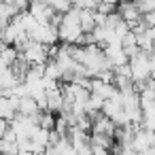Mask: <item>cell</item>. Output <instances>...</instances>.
<instances>
[{"label":"cell","mask_w":155,"mask_h":155,"mask_svg":"<svg viewBox=\"0 0 155 155\" xmlns=\"http://www.w3.org/2000/svg\"><path fill=\"white\" fill-rule=\"evenodd\" d=\"M41 108H38V104H36V100L32 98V96H21L19 100H17V113H21V115H28V117H34L36 113H38Z\"/></svg>","instance_id":"8"},{"label":"cell","mask_w":155,"mask_h":155,"mask_svg":"<svg viewBox=\"0 0 155 155\" xmlns=\"http://www.w3.org/2000/svg\"><path fill=\"white\" fill-rule=\"evenodd\" d=\"M0 153H19L17 140H11V138H0Z\"/></svg>","instance_id":"10"},{"label":"cell","mask_w":155,"mask_h":155,"mask_svg":"<svg viewBox=\"0 0 155 155\" xmlns=\"http://www.w3.org/2000/svg\"><path fill=\"white\" fill-rule=\"evenodd\" d=\"M0 2H2V0H0Z\"/></svg>","instance_id":"18"},{"label":"cell","mask_w":155,"mask_h":155,"mask_svg":"<svg viewBox=\"0 0 155 155\" xmlns=\"http://www.w3.org/2000/svg\"><path fill=\"white\" fill-rule=\"evenodd\" d=\"M45 102H47V110H51V113H60L62 106H64V98H62L60 87L45 89Z\"/></svg>","instance_id":"6"},{"label":"cell","mask_w":155,"mask_h":155,"mask_svg":"<svg viewBox=\"0 0 155 155\" xmlns=\"http://www.w3.org/2000/svg\"><path fill=\"white\" fill-rule=\"evenodd\" d=\"M28 2H34V0H28Z\"/></svg>","instance_id":"17"},{"label":"cell","mask_w":155,"mask_h":155,"mask_svg":"<svg viewBox=\"0 0 155 155\" xmlns=\"http://www.w3.org/2000/svg\"><path fill=\"white\" fill-rule=\"evenodd\" d=\"M123 49V53L127 55V58H132V55H136L140 49H138V45H127V47H121Z\"/></svg>","instance_id":"15"},{"label":"cell","mask_w":155,"mask_h":155,"mask_svg":"<svg viewBox=\"0 0 155 155\" xmlns=\"http://www.w3.org/2000/svg\"><path fill=\"white\" fill-rule=\"evenodd\" d=\"M30 64H45L47 62V45H43V43H38V41H32L30 38V43L26 45V49L24 51H19Z\"/></svg>","instance_id":"2"},{"label":"cell","mask_w":155,"mask_h":155,"mask_svg":"<svg viewBox=\"0 0 155 155\" xmlns=\"http://www.w3.org/2000/svg\"><path fill=\"white\" fill-rule=\"evenodd\" d=\"M89 149H91V153H96V155H106V153H108V149H104V147H100V144H89Z\"/></svg>","instance_id":"16"},{"label":"cell","mask_w":155,"mask_h":155,"mask_svg":"<svg viewBox=\"0 0 155 155\" xmlns=\"http://www.w3.org/2000/svg\"><path fill=\"white\" fill-rule=\"evenodd\" d=\"M136 7L140 13H149V11H155V0H134Z\"/></svg>","instance_id":"13"},{"label":"cell","mask_w":155,"mask_h":155,"mask_svg":"<svg viewBox=\"0 0 155 155\" xmlns=\"http://www.w3.org/2000/svg\"><path fill=\"white\" fill-rule=\"evenodd\" d=\"M117 13H119V17L123 19V21H136L138 17H140V11H138V7H136V2L134 0H123V2H117V9H115Z\"/></svg>","instance_id":"5"},{"label":"cell","mask_w":155,"mask_h":155,"mask_svg":"<svg viewBox=\"0 0 155 155\" xmlns=\"http://www.w3.org/2000/svg\"><path fill=\"white\" fill-rule=\"evenodd\" d=\"M43 77L47 79H53V81H60L62 79V68L55 60H47L45 62V70H43Z\"/></svg>","instance_id":"9"},{"label":"cell","mask_w":155,"mask_h":155,"mask_svg":"<svg viewBox=\"0 0 155 155\" xmlns=\"http://www.w3.org/2000/svg\"><path fill=\"white\" fill-rule=\"evenodd\" d=\"M81 32L83 30H81V24H79V9L70 7L66 13H62V19H60V26H58V38L62 43L72 45Z\"/></svg>","instance_id":"1"},{"label":"cell","mask_w":155,"mask_h":155,"mask_svg":"<svg viewBox=\"0 0 155 155\" xmlns=\"http://www.w3.org/2000/svg\"><path fill=\"white\" fill-rule=\"evenodd\" d=\"M45 2L55 11V13H66L72 5H70V0H45Z\"/></svg>","instance_id":"11"},{"label":"cell","mask_w":155,"mask_h":155,"mask_svg":"<svg viewBox=\"0 0 155 155\" xmlns=\"http://www.w3.org/2000/svg\"><path fill=\"white\" fill-rule=\"evenodd\" d=\"M17 100L19 98H13V96L9 98L0 94V119H11L17 113Z\"/></svg>","instance_id":"7"},{"label":"cell","mask_w":155,"mask_h":155,"mask_svg":"<svg viewBox=\"0 0 155 155\" xmlns=\"http://www.w3.org/2000/svg\"><path fill=\"white\" fill-rule=\"evenodd\" d=\"M70 5L77 7V9H94L96 0H70Z\"/></svg>","instance_id":"14"},{"label":"cell","mask_w":155,"mask_h":155,"mask_svg":"<svg viewBox=\"0 0 155 155\" xmlns=\"http://www.w3.org/2000/svg\"><path fill=\"white\" fill-rule=\"evenodd\" d=\"M115 127H117V125L113 123L110 117L98 113V115L91 119V127H89V132H94V134H104V136H113V134H115Z\"/></svg>","instance_id":"4"},{"label":"cell","mask_w":155,"mask_h":155,"mask_svg":"<svg viewBox=\"0 0 155 155\" xmlns=\"http://www.w3.org/2000/svg\"><path fill=\"white\" fill-rule=\"evenodd\" d=\"M28 13L38 21V24H49V19L53 17V9L45 2V0H34V2H28Z\"/></svg>","instance_id":"3"},{"label":"cell","mask_w":155,"mask_h":155,"mask_svg":"<svg viewBox=\"0 0 155 155\" xmlns=\"http://www.w3.org/2000/svg\"><path fill=\"white\" fill-rule=\"evenodd\" d=\"M96 11H100V13H104V15H108V13H113L115 9H117V5H113V2H104V0H96V7H94Z\"/></svg>","instance_id":"12"}]
</instances>
